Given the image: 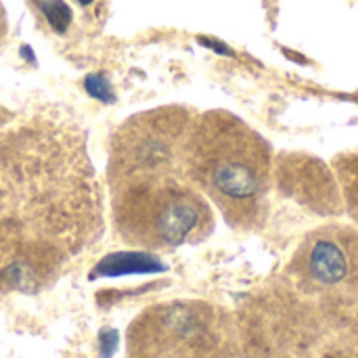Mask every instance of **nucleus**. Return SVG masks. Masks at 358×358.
<instances>
[{
	"label": "nucleus",
	"instance_id": "obj_1",
	"mask_svg": "<svg viewBox=\"0 0 358 358\" xmlns=\"http://www.w3.org/2000/svg\"><path fill=\"white\" fill-rule=\"evenodd\" d=\"M0 224L21 227L69 258L105 231V193L86 130L65 111L0 103Z\"/></svg>",
	"mask_w": 358,
	"mask_h": 358
},
{
	"label": "nucleus",
	"instance_id": "obj_2",
	"mask_svg": "<svg viewBox=\"0 0 358 358\" xmlns=\"http://www.w3.org/2000/svg\"><path fill=\"white\" fill-rule=\"evenodd\" d=\"M185 172L237 231L262 229L271 210L275 153L271 143L224 109L195 113Z\"/></svg>",
	"mask_w": 358,
	"mask_h": 358
},
{
	"label": "nucleus",
	"instance_id": "obj_3",
	"mask_svg": "<svg viewBox=\"0 0 358 358\" xmlns=\"http://www.w3.org/2000/svg\"><path fill=\"white\" fill-rule=\"evenodd\" d=\"M107 189L113 229L132 248L176 250L214 231L210 201L182 176L138 178Z\"/></svg>",
	"mask_w": 358,
	"mask_h": 358
},
{
	"label": "nucleus",
	"instance_id": "obj_4",
	"mask_svg": "<svg viewBox=\"0 0 358 358\" xmlns=\"http://www.w3.org/2000/svg\"><path fill=\"white\" fill-rule=\"evenodd\" d=\"M285 285L331 329L358 346V229L310 231L285 268Z\"/></svg>",
	"mask_w": 358,
	"mask_h": 358
},
{
	"label": "nucleus",
	"instance_id": "obj_5",
	"mask_svg": "<svg viewBox=\"0 0 358 358\" xmlns=\"http://www.w3.org/2000/svg\"><path fill=\"white\" fill-rule=\"evenodd\" d=\"M126 358H239V327L208 302L155 304L128 327Z\"/></svg>",
	"mask_w": 358,
	"mask_h": 358
},
{
	"label": "nucleus",
	"instance_id": "obj_6",
	"mask_svg": "<svg viewBox=\"0 0 358 358\" xmlns=\"http://www.w3.org/2000/svg\"><path fill=\"white\" fill-rule=\"evenodd\" d=\"M195 113L180 105H166L130 115L109 143L107 187L138 178H187V145Z\"/></svg>",
	"mask_w": 358,
	"mask_h": 358
},
{
	"label": "nucleus",
	"instance_id": "obj_7",
	"mask_svg": "<svg viewBox=\"0 0 358 358\" xmlns=\"http://www.w3.org/2000/svg\"><path fill=\"white\" fill-rule=\"evenodd\" d=\"M50 241L13 224H0V298L38 294L50 287L69 264Z\"/></svg>",
	"mask_w": 358,
	"mask_h": 358
},
{
	"label": "nucleus",
	"instance_id": "obj_8",
	"mask_svg": "<svg viewBox=\"0 0 358 358\" xmlns=\"http://www.w3.org/2000/svg\"><path fill=\"white\" fill-rule=\"evenodd\" d=\"M275 182L289 199L323 214L338 216L344 212L340 185L329 166L308 153H281L275 157Z\"/></svg>",
	"mask_w": 358,
	"mask_h": 358
},
{
	"label": "nucleus",
	"instance_id": "obj_9",
	"mask_svg": "<svg viewBox=\"0 0 358 358\" xmlns=\"http://www.w3.org/2000/svg\"><path fill=\"white\" fill-rule=\"evenodd\" d=\"M164 264L145 252L136 254H111L107 256L96 268L92 277H111V275H126V273H149V271H162Z\"/></svg>",
	"mask_w": 358,
	"mask_h": 358
},
{
	"label": "nucleus",
	"instance_id": "obj_10",
	"mask_svg": "<svg viewBox=\"0 0 358 358\" xmlns=\"http://www.w3.org/2000/svg\"><path fill=\"white\" fill-rule=\"evenodd\" d=\"M334 168L340 180L344 208L358 222V153H346L336 157Z\"/></svg>",
	"mask_w": 358,
	"mask_h": 358
},
{
	"label": "nucleus",
	"instance_id": "obj_11",
	"mask_svg": "<svg viewBox=\"0 0 358 358\" xmlns=\"http://www.w3.org/2000/svg\"><path fill=\"white\" fill-rule=\"evenodd\" d=\"M40 8L55 31H65L71 21V10L63 0H40Z\"/></svg>",
	"mask_w": 358,
	"mask_h": 358
},
{
	"label": "nucleus",
	"instance_id": "obj_12",
	"mask_svg": "<svg viewBox=\"0 0 358 358\" xmlns=\"http://www.w3.org/2000/svg\"><path fill=\"white\" fill-rule=\"evenodd\" d=\"M86 88H88V92L92 96H96L101 101H111V94H109L111 90H109V86H107L103 76H88L86 78Z\"/></svg>",
	"mask_w": 358,
	"mask_h": 358
},
{
	"label": "nucleus",
	"instance_id": "obj_13",
	"mask_svg": "<svg viewBox=\"0 0 358 358\" xmlns=\"http://www.w3.org/2000/svg\"><path fill=\"white\" fill-rule=\"evenodd\" d=\"M78 2H80V4H90L92 0H78Z\"/></svg>",
	"mask_w": 358,
	"mask_h": 358
}]
</instances>
